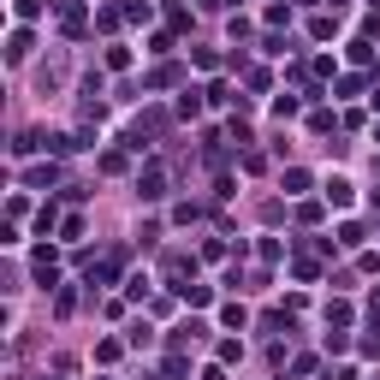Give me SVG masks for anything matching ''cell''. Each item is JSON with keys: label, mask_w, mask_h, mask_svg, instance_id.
I'll return each mask as SVG.
<instances>
[{"label": "cell", "mask_w": 380, "mask_h": 380, "mask_svg": "<svg viewBox=\"0 0 380 380\" xmlns=\"http://www.w3.org/2000/svg\"><path fill=\"white\" fill-rule=\"evenodd\" d=\"M12 12L18 18H36V12H42V0H12Z\"/></svg>", "instance_id": "cell-4"}, {"label": "cell", "mask_w": 380, "mask_h": 380, "mask_svg": "<svg viewBox=\"0 0 380 380\" xmlns=\"http://www.w3.org/2000/svg\"><path fill=\"white\" fill-rule=\"evenodd\" d=\"M161 190H167V173H161V167H149V173H137V196H143V202H155Z\"/></svg>", "instance_id": "cell-1"}, {"label": "cell", "mask_w": 380, "mask_h": 380, "mask_svg": "<svg viewBox=\"0 0 380 380\" xmlns=\"http://www.w3.org/2000/svg\"><path fill=\"white\" fill-rule=\"evenodd\" d=\"M178 113L196 119V113H202V95H196V89H184V95H178Z\"/></svg>", "instance_id": "cell-3"}, {"label": "cell", "mask_w": 380, "mask_h": 380, "mask_svg": "<svg viewBox=\"0 0 380 380\" xmlns=\"http://www.w3.org/2000/svg\"><path fill=\"white\" fill-rule=\"evenodd\" d=\"M327 380H357V368H339V374H327Z\"/></svg>", "instance_id": "cell-5"}, {"label": "cell", "mask_w": 380, "mask_h": 380, "mask_svg": "<svg viewBox=\"0 0 380 380\" xmlns=\"http://www.w3.org/2000/svg\"><path fill=\"white\" fill-rule=\"evenodd\" d=\"M321 190H327V202H333V208H351V178H339V173H333Z\"/></svg>", "instance_id": "cell-2"}]
</instances>
